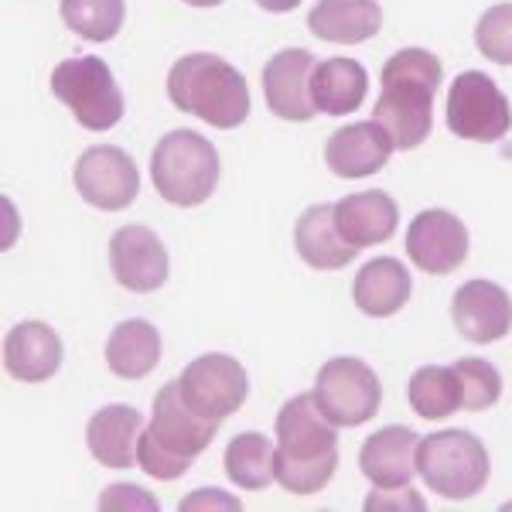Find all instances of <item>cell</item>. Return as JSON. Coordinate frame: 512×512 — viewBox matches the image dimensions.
Instances as JSON below:
<instances>
[{
	"instance_id": "cell-34",
	"label": "cell",
	"mask_w": 512,
	"mask_h": 512,
	"mask_svg": "<svg viewBox=\"0 0 512 512\" xmlns=\"http://www.w3.org/2000/svg\"><path fill=\"white\" fill-rule=\"evenodd\" d=\"M256 4H260L263 11H270V14H287V11H294L301 0H256Z\"/></svg>"
},
{
	"instance_id": "cell-32",
	"label": "cell",
	"mask_w": 512,
	"mask_h": 512,
	"mask_svg": "<svg viewBox=\"0 0 512 512\" xmlns=\"http://www.w3.org/2000/svg\"><path fill=\"white\" fill-rule=\"evenodd\" d=\"M366 509H414V512H424V499L414 492V489H383V492H373L366 499Z\"/></svg>"
},
{
	"instance_id": "cell-33",
	"label": "cell",
	"mask_w": 512,
	"mask_h": 512,
	"mask_svg": "<svg viewBox=\"0 0 512 512\" xmlns=\"http://www.w3.org/2000/svg\"><path fill=\"white\" fill-rule=\"evenodd\" d=\"M185 509H243L236 499H229V495H222L219 489H198L192 499L181 502V512Z\"/></svg>"
},
{
	"instance_id": "cell-22",
	"label": "cell",
	"mask_w": 512,
	"mask_h": 512,
	"mask_svg": "<svg viewBox=\"0 0 512 512\" xmlns=\"http://www.w3.org/2000/svg\"><path fill=\"white\" fill-rule=\"evenodd\" d=\"M308 28L318 41L359 45V41L379 35L383 7H379V0H318L308 14Z\"/></svg>"
},
{
	"instance_id": "cell-18",
	"label": "cell",
	"mask_w": 512,
	"mask_h": 512,
	"mask_svg": "<svg viewBox=\"0 0 512 512\" xmlns=\"http://www.w3.org/2000/svg\"><path fill=\"white\" fill-rule=\"evenodd\" d=\"M62 366V338L45 321H18L4 338V369L18 383H45Z\"/></svg>"
},
{
	"instance_id": "cell-3",
	"label": "cell",
	"mask_w": 512,
	"mask_h": 512,
	"mask_svg": "<svg viewBox=\"0 0 512 512\" xmlns=\"http://www.w3.org/2000/svg\"><path fill=\"white\" fill-rule=\"evenodd\" d=\"M219 420L195 414L181 396V383L161 386L154 396L151 427L137 441V465L158 482H175L195 465V458L216 441Z\"/></svg>"
},
{
	"instance_id": "cell-9",
	"label": "cell",
	"mask_w": 512,
	"mask_h": 512,
	"mask_svg": "<svg viewBox=\"0 0 512 512\" xmlns=\"http://www.w3.org/2000/svg\"><path fill=\"white\" fill-rule=\"evenodd\" d=\"M448 130L461 140L495 144L512 130V106L506 93L485 72H461L448 89Z\"/></svg>"
},
{
	"instance_id": "cell-15",
	"label": "cell",
	"mask_w": 512,
	"mask_h": 512,
	"mask_svg": "<svg viewBox=\"0 0 512 512\" xmlns=\"http://www.w3.org/2000/svg\"><path fill=\"white\" fill-rule=\"evenodd\" d=\"M110 270L120 287L151 294L168 280V250L147 226H123L110 239Z\"/></svg>"
},
{
	"instance_id": "cell-11",
	"label": "cell",
	"mask_w": 512,
	"mask_h": 512,
	"mask_svg": "<svg viewBox=\"0 0 512 512\" xmlns=\"http://www.w3.org/2000/svg\"><path fill=\"white\" fill-rule=\"evenodd\" d=\"M72 178H76V192L82 195V202L103 212L127 209V205H134L140 192V171L134 158L113 144L89 147L79 158Z\"/></svg>"
},
{
	"instance_id": "cell-23",
	"label": "cell",
	"mask_w": 512,
	"mask_h": 512,
	"mask_svg": "<svg viewBox=\"0 0 512 512\" xmlns=\"http://www.w3.org/2000/svg\"><path fill=\"white\" fill-rule=\"evenodd\" d=\"M410 291H414V280H410L407 267L393 256H376L366 267L355 274L352 284V297L355 308L369 318H393L403 304L410 301Z\"/></svg>"
},
{
	"instance_id": "cell-5",
	"label": "cell",
	"mask_w": 512,
	"mask_h": 512,
	"mask_svg": "<svg viewBox=\"0 0 512 512\" xmlns=\"http://www.w3.org/2000/svg\"><path fill=\"white\" fill-rule=\"evenodd\" d=\"M151 178L164 202L192 209L216 192L219 151L209 137L195 130H171L158 140L151 154Z\"/></svg>"
},
{
	"instance_id": "cell-6",
	"label": "cell",
	"mask_w": 512,
	"mask_h": 512,
	"mask_svg": "<svg viewBox=\"0 0 512 512\" xmlns=\"http://www.w3.org/2000/svg\"><path fill=\"white\" fill-rule=\"evenodd\" d=\"M489 451L472 431H437L420 437L417 444V475L427 482V489L441 499L465 502L485 489L489 482Z\"/></svg>"
},
{
	"instance_id": "cell-28",
	"label": "cell",
	"mask_w": 512,
	"mask_h": 512,
	"mask_svg": "<svg viewBox=\"0 0 512 512\" xmlns=\"http://www.w3.org/2000/svg\"><path fill=\"white\" fill-rule=\"evenodd\" d=\"M59 11L62 21L86 41H113L127 18L123 0H62Z\"/></svg>"
},
{
	"instance_id": "cell-17",
	"label": "cell",
	"mask_w": 512,
	"mask_h": 512,
	"mask_svg": "<svg viewBox=\"0 0 512 512\" xmlns=\"http://www.w3.org/2000/svg\"><path fill=\"white\" fill-rule=\"evenodd\" d=\"M417 444L420 437L410 427L390 424L366 437L359 451V468L376 489H403L417 475Z\"/></svg>"
},
{
	"instance_id": "cell-7",
	"label": "cell",
	"mask_w": 512,
	"mask_h": 512,
	"mask_svg": "<svg viewBox=\"0 0 512 512\" xmlns=\"http://www.w3.org/2000/svg\"><path fill=\"white\" fill-rule=\"evenodd\" d=\"M52 93L72 110L79 127L103 134L123 120V93L113 69L96 55H76L55 65Z\"/></svg>"
},
{
	"instance_id": "cell-8",
	"label": "cell",
	"mask_w": 512,
	"mask_h": 512,
	"mask_svg": "<svg viewBox=\"0 0 512 512\" xmlns=\"http://www.w3.org/2000/svg\"><path fill=\"white\" fill-rule=\"evenodd\" d=\"M315 403L335 427H359L379 414L383 386L373 366L352 355L328 359L315 376Z\"/></svg>"
},
{
	"instance_id": "cell-25",
	"label": "cell",
	"mask_w": 512,
	"mask_h": 512,
	"mask_svg": "<svg viewBox=\"0 0 512 512\" xmlns=\"http://www.w3.org/2000/svg\"><path fill=\"white\" fill-rule=\"evenodd\" d=\"M161 362V335L151 321L130 318L120 321L106 338V366L120 379H144Z\"/></svg>"
},
{
	"instance_id": "cell-31",
	"label": "cell",
	"mask_w": 512,
	"mask_h": 512,
	"mask_svg": "<svg viewBox=\"0 0 512 512\" xmlns=\"http://www.w3.org/2000/svg\"><path fill=\"white\" fill-rule=\"evenodd\" d=\"M99 509H144V512H154L158 509V499L151 492H144L140 485H130V482H117L110 489H103L99 495Z\"/></svg>"
},
{
	"instance_id": "cell-30",
	"label": "cell",
	"mask_w": 512,
	"mask_h": 512,
	"mask_svg": "<svg viewBox=\"0 0 512 512\" xmlns=\"http://www.w3.org/2000/svg\"><path fill=\"white\" fill-rule=\"evenodd\" d=\"M475 48L495 65H512V4H495L478 18Z\"/></svg>"
},
{
	"instance_id": "cell-24",
	"label": "cell",
	"mask_w": 512,
	"mask_h": 512,
	"mask_svg": "<svg viewBox=\"0 0 512 512\" xmlns=\"http://www.w3.org/2000/svg\"><path fill=\"white\" fill-rule=\"evenodd\" d=\"M369 93V72L355 59H325L311 76V99L328 117H345L359 110Z\"/></svg>"
},
{
	"instance_id": "cell-16",
	"label": "cell",
	"mask_w": 512,
	"mask_h": 512,
	"mask_svg": "<svg viewBox=\"0 0 512 512\" xmlns=\"http://www.w3.org/2000/svg\"><path fill=\"white\" fill-rule=\"evenodd\" d=\"M396 151L390 134L376 120L349 123L338 127L325 144V164L338 178H369L390 164V154Z\"/></svg>"
},
{
	"instance_id": "cell-13",
	"label": "cell",
	"mask_w": 512,
	"mask_h": 512,
	"mask_svg": "<svg viewBox=\"0 0 512 512\" xmlns=\"http://www.w3.org/2000/svg\"><path fill=\"white\" fill-rule=\"evenodd\" d=\"M315 55L308 48H284L263 65V99L267 110L280 120L308 123L318 113L311 99V76H315Z\"/></svg>"
},
{
	"instance_id": "cell-26",
	"label": "cell",
	"mask_w": 512,
	"mask_h": 512,
	"mask_svg": "<svg viewBox=\"0 0 512 512\" xmlns=\"http://www.w3.org/2000/svg\"><path fill=\"white\" fill-rule=\"evenodd\" d=\"M274 458H277V448L263 434H256V431L236 434L233 441H229V448H226L229 482L239 485V489H246V492L267 489L270 482H277Z\"/></svg>"
},
{
	"instance_id": "cell-20",
	"label": "cell",
	"mask_w": 512,
	"mask_h": 512,
	"mask_svg": "<svg viewBox=\"0 0 512 512\" xmlns=\"http://www.w3.org/2000/svg\"><path fill=\"white\" fill-rule=\"evenodd\" d=\"M140 427H144V417L134 407H127V403H113V407L96 410L86 427L89 454L106 468L137 465V441L144 434Z\"/></svg>"
},
{
	"instance_id": "cell-12",
	"label": "cell",
	"mask_w": 512,
	"mask_h": 512,
	"mask_svg": "<svg viewBox=\"0 0 512 512\" xmlns=\"http://www.w3.org/2000/svg\"><path fill=\"white\" fill-rule=\"evenodd\" d=\"M407 256L431 277L454 274L468 260V229L448 209H424L407 229Z\"/></svg>"
},
{
	"instance_id": "cell-2",
	"label": "cell",
	"mask_w": 512,
	"mask_h": 512,
	"mask_svg": "<svg viewBox=\"0 0 512 512\" xmlns=\"http://www.w3.org/2000/svg\"><path fill=\"white\" fill-rule=\"evenodd\" d=\"M274 475L284 492L315 495L332 482L338 468L335 424L321 414L315 393H297L277 414Z\"/></svg>"
},
{
	"instance_id": "cell-4",
	"label": "cell",
	"mask_w": 512,
	"mask_h": 512,
	"mask_svg": "<svg viewBox=\"0 0 512 512\" xmlns=\"http://www.w3.org/2000/svg\"><path fill=\"white\" fill-rule=\"evenodd\" d=\"M168 99L181 113H192L219 130H236L250 117V86L243 72L209 52L185 55L171 65Z\"/></svg>"
},
{
	"instance_id": "cell-19",
	"label": "cell",
	"mask_w": 512,
	"mask_h": 512,
	"mask_svg": "<svg viewBox=\"0 0 512 512\" xmlns=\"http://www.w3.org/2000/svg\"><path fill=\"white\" fill-rule=\"evenodd\" d=\"M294 246L297 256L315 270H342L359 256V246H352L338 233L335 205L328 202H318L301 212L294 226Z\"/></svg>"
},
{
	"instance_id": "cell-14",
	"label": "cell",
	"mask_w": 512,
	"mask_h": 512,
	"mask_svg": "<svg viewBox=\"0 0 512 512\" xmlns=\"http://www.w3.org/2000/svg\"><path fill=\"white\" fill-rule=\"evenodd\" d=\"M451 318L465 342L492 345L512 332V297L492 280H468L451 297Z\"/></svg>"
},
{
	"instance_id": "cell-35",
	"label": "cell",
	"mask_w": 512,
	"mask_h": 512,
	"mask_svg": "<svg viewBox=\"0 0 512 512\" xmlns=\"http://www.w3.org/2000/svg\"><path fill=\"white\" fill-rule=\"evenodd\" d=\"M185 4H192V7H219V4H226V0H185Z\"/></svg>"
},
{
	"instance_id": "cell-27",
	"label": "cell",
	"mask_w": 512,
	"mask_h": 512,
	"mask_svg": "<svg viewBox=\"0 0 512 512\" xmlns=\"http://www.w3.org/2000/svg\"><path fill=\"white\" fill-rule=\"evenodd\" d=\"M410 410L424 420H444L461 410V383L451 366H420L407 386Z\"/></svg>"
},
{
	"instance_id": "cell-1",
	"label": "cell",
	"mask_w": 512,
	"mask_h": 512,
	"mask_svg": "<svg viewBox=\"0 0 512 512\" xmlns=\"http://www.w3.org/2000/svg\"><path fill=\"white\" fill-rule=\"evenodd\" d=\"M444 79V65L427 48H400L379 72V99L373 120L390 134L396 151H414L431 137L434 93Z\"/></svg>"
},
{
	"instance_id": "cell-29",
	"label": "cell",
	"mask_w": 512,
	"mask_h": 512,
	"mask_svg": "<svg viewBox=\"0 0 512 512\" xmlns=\"http://www.w3.org/2000/svg\"><path fill=\"white\" fill-rule=\"evenodd\" d=\"M454 373H458V383H461V410H489L499 403L502 396V376L492 362L485 359H458L454 362Z\"/></svg>"
},
{
	"instance_id": "cell-10",
	"label": "cell",
	"mask_w": 512,
	"mask_h": 512,
	"mask_svg": "<svg viewBox=\"0 0 512 512\" xmlns=\"http://www.w3.org/2000/svg\"><path fill=\"white\" fill-rule=\"evenodd\" d=\"M178 383L188 407L209 420H219V424L226 417H233L246 403V396H250L246 369L239 366V359L222 352L198 355L195 362H188L185 373L178 376Z\"/></svg>"
},
{
	"instance_id": "cell-21",
	"label": "cell",
	"mask_w": 512,
	"mask_h": 512,
	"mask_svg": "<svg viewBox=\"0 0 512 512\" xmlns=\"http://www.w3.org/2000/svg\"><path fill=\"white\" fill-rule=\"evenodd\" d=\"M335 222L338 233L349 239L352 246L366 250V246L386 243L396 226H400V209L386 192H355L335 202Z\"/></svg>"
}]
</instances>
